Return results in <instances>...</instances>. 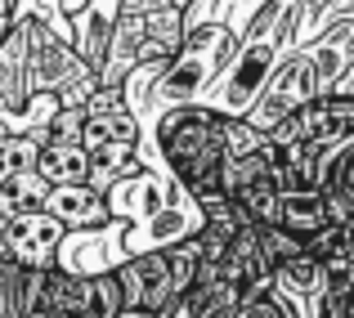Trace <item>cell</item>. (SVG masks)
Wrapping results in <instances>:
<instances>
[{"label": "cell", "instance_id": "obj_14", "mask_svg": "<svg viewBox=\"0 0 354 318\" xmlns=\"http://www.w3.org/2000/svg\"><path fill=\"white\" fill-rule=\"evenodd\" d=\"M166 260H171V274H175V292H193L202 274V238L198 233H184L180 242L166 247Z\"/></svg>", "mask_w": 354, "mask_h": 318}, {"label": "cell", "instance_id": "obj_15", "mask_svg": "<svg viewBox=\"0 0 354 318\" xmlns=\"http://www.w3.org/2000/svg\"><path fill=\"white\" fill-rule=\"evenodd\" d=\"M23 283L27 265L14 256H0V318H23Z\"/></svg>", "mask_w": 354, "mask_h": 318}, {"label": "cell", "instance_id": "obj_11", "mask_svg": "<svg viewBox=\"0 0 354 318\" xmlns=\"http://www.w3.org/2000/svg\"><path fill=\"white\" fill-rule=\"evenodd\" d=\"M328 215V198H323L319 184H301V189H283V207H278V224H287L292 233L310 238L314 229H323Z\"/></svg>", "mask_w": 354, "mask_h": 318}, {"label": "cell", "instance_id": "obj_5", "mask_svg": "<svg viewBox=\"0 0 354 318\" xmlns=\"http://www.w3.org/2000/svg\"><path fill=\"white\" fill-rule=\"evenodd\" d=\"M225 278H234L242 292H269L274 287V260L260 242V224H242L234 233L225 256Z\"/></svg>", "mask_w": 354, "mask_h": 318}, {"label": "cell", "instance_id": "obj_10", "mask_svg": "<svg viewBox=\"0 0 354 318\" xmlns=\"http://www.w3.org/2000/svg\"><path fill=\"white\" fill-rule=\"evenodd\" d=\"M90 148L81 139H63V135H45L41 139V166L36 171L45 175L50 184H77V180H90Z\"/></svg>", "mask_w": 354, "mask_h": 318}, {"label": "cell", "instance_id": "obj_3", "mask_svg": "<svg viewBox=\"0 0 354 318\" xmlns=\"http://www.w3.org/2000/svg\"><path fill=\"white\" fill-rule=\"evenodd\" d=\"M117 278H121V287H126V318H162L166 305L180 296L175 292L171 260H166V247L121 260Z\"/></svg>", "mask_w": 354, "mask_h": 318}, {"label": "cell", "instance_id": "obj_7", "mask_svg": "<svg viewBox=\"0 0 354 318\" xmlns=\"http://www.w3.org/2000/svg\"><path fill=\"white\" fill-rule=\"evenodd\" d=\"M319 189L328 198V215L346 224L354 215V135L319 153Z\"/></svg>", "mask_w": 354, "mask_h": 318}, {"label": "cell", "instance_id": "obj_9", "mask_svg": "<svg viewBox=\"0 0 354 318\" xmlns=\"http://www.w3.org/2000/svg\"><path fill=\"white\" fill-rule=\"evenodd\" d=\"M72 314L95 318L90 274H72V269L54 265L50 274H45V292H41V310H36V318H72Z\"/></svg>", "mask_w": 354, "mask_h": 318}, {"label": "cell", "instance_id": "obj_1", "mask_svg": "<svg viewBox=\"0 0 354 318\" xmlns=\"http://www.w3.org/2000/svg\"><path fill=\"white\" fill-rule=\"evenodd\" d=\"M157 148H162L171 175L184 184L193 202L225 193V130L220 108L180 99L157 117Z\"/></svg>", "mask_w": 354, "mask_h": 318}, {"label": "cell", "instance_id": "obj_6", "mask_svg": "<svg viewBox=\"0 0 354 318\" xmlns=\"http://www.w3.org/2000/svg\"><path fill=\"white\" fill-rule=\"evenodd\" d=\"M45 211H54L63 224H68V229H99V224L113 220L108 193L95 189L90 180H77V184H50Z\"/></svg>", "mask_w": 354, "mask_h": 318}, {"label": "cell", "instance_id": "obj_12", "mask_svg": "<svg viewBox=\"0 0 354 318\" xmlns=\"http://www.w3.org/2000/svg\"><path fill=\"white\" fill-rule=\"evenodd\" d=\"M45 198H50V180L41 171H23V175L0 180V211L5 215L36 211V207H45Z\"/></svg>", "mask_w": 354, "mask_h": 318}, {"label": "cell", "instance_id": "obj_2", "mask_svg": "<svg viewBox=\"0 0 354 318\" xmlns=\"http://www.w3.org/2000/svg\"><path fill=\"white\" fill-rule=\"evenodd\" d=\"M225 198L247 215L251 224H274L278 207H283V189L274 180V166H269V139L260 153L247 157H229L225 162Z\"/></svg>", "mask_w": 354, "mask_h": 318}, {"label": "cell", "instance_id": "obj_8", "mask_svg": "<svg viewBox=\"0 0 354 318\" xmlns=\"http://www.w3.org/2000/svg\"><path fill=\"white\" fill-rule=\"evenodd\" d=\"M32 95V72H27V18L0 36V108L23 112Z\"/></svg>", "mask_w": 354, "mask_h": 318}, {"label": "cell", "instance_id": "obj_13", "mask_svg": "<svg viewBox=\"0 0 354 318\" xmlns=\"http://www.w3.org/2000/svg\"><path fill=\"white\" fill-rule=\"evenodd\" d=\"M41 166V135H0V180Z\"/></svg>", "mask_w": 354, "mask_h": 318}, {"label": "cell", "instance_id": "obj_17", "mask_svg": "<svg viewBox=\"0 0 354 318\" xmlns=\"http://www.w3.org/2000/svg\"><path fill=\"white\" fill-rule=\"evenodd\" d=\"M0 256H9V215L0 211Z\"/></svg>", "mask_w": 354, "mask_h": 318}, {"label": "cell", "instance_id": "obj_16", "mask_svg": "<svg viewBox=\"0 0 354 318\" xmlns=\"http://www.w3.org/2000/svg\"><path fill=\"white\" fill-rule=\"evenodd\" d=\"M260 242H265V251H269V260H274V269L283 265V260H292V256H301L305 251V238L301 233H292L287 224H260Z\"/></svg>", "mask_w": 354, "mask_h": 318}, {"label": "cell", "instance_id": "obj_4", "mask_svg": "<svg viewBox=\"0 0 354 318\" xmlns=\"http://www.w3.org/2000/svg\"><path fill=\"white\" fill-rule=\"evenodd\" d=\"M68 242V224L54 211H18L9 215V256L23 260L32 269H54L59 265V247Z\"/></svg>", "mask_w": 354, "mask_h": 318}]
</instances>
